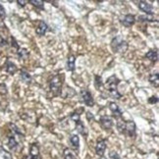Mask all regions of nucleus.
I'll use <instances>...</instances> for the list:
<instances>
[{
  "label": "nucleus",
  "mask_w": 159,
  "mask_h": 159,
  "mask_svg": "<svg viewBox=\"0 0 159 159\" xmlns=\"http://www.w3.org/2000/svg\"><path fill=\"white\" fill-rule=\"evenodd\" d=\"M120 22H121V24H123V25L127 28L132 27L134 24L136 23V16L133 15V14H127Z\"/></svg>",
  "instance_id": "obj_12"
},
{
  "label": "nucleus",
  "mask_w": 159,
  "mask_h": 159,
  "mask_svg": "<svg viewBox=\"0 0 159 159\" xmlns=\"http://www.w3.org/2000/svg\"><path fill=\"white\" fill-rule=\"evenodd\" d=\"M9 126H10L11 134H9L8 137V148L12 151H18L19 149H22V144H20V140L17 139V137L23 138L24 134L15 124L11 123L9 124Z\"/></svg>",
  "instance_id": "obj_1"
},
{
  "label": "nucleus",
  "mask_w": 159,
  "mask_h": 159,
  "mask_svg": "<svg viewBox=\"0 0 159 159\" xmlns=\"http://www.w3.org/2000/svg\"><path fill=\"white\" fill-rule=\"evenodd\" d=\"M111 48L115 53H124L128 49V42L119 35L115 36L111 40Z\"/></svg>",
  "instance_id": "obj_3"
},
{
  "label": "nucleus",
  "mask_w": 159,
  "mask_h": 159,
  "mask_svg": "<svg viewBox=\"0 0 159 159\" xmlns=\"http://www.w3.org/2000/svg\"><path fill=\"white\" fill-rule=\"evenodd\" d=\"M80 97H81V101L84 103L87 106L93 107L94 105V99L93 97V94L89 93V89H82L81 91H80Z\"/></svg>",
  "instance_id": "obj_5"
},
{
  "label": "nucleus",
  "mask_w": 159,
  "mask_h": 159,
  "mask_svg": "<svg viewBox=\"0 0 159 159\" xmlns=\"http://www.w3.org/2000/svg\"><path fill=\"white\" fill-rule=\"evenodd\" d=\"M6 17V12L3 6L0 4V20H4Z\"/></svg>",
  "instance_id": "obj_29"
},
{
  "label": "nucleus",
  "mask_w": 159,
  "mask_h": 159,
  "mask_svg": "<svg viewBox=\"0 0 159 159\" xmlns=\"http://www.w3.org/2000/svg\"><path fill=\"white\" fill-rule=\"evenodd\" d=\"M107 146V140L105 139H99L95 145V153L98 156H103Z\"/></svg>",
  "instance_id": "obj_7"
},
{
  "label": "nucleus",
  "mask_w": 159,
  "mask_h": 159,
  "mask_svg": "<svg viewBox=\"0 0 159 159\" xmlns=\"http://www.w3.org/2000/svg\"><path fill=\"white\" fill-rule=\"evenodd\" d=\"M17 53H18V56L20 57V59H26L29 57V51L26 48H20V49L17 51Z\"/></svg>",
  "instance_id": "obj_25"
},
{
  "label": "nucleus",
  "mask_w": 159,
  "mask_h": 159,
  "mask_svg": "<svg viewBox=\"0 0 159 159\" xmlns=\"http://www.w3.org/2000/svg\"><path fill=\"white\" fill-rule=\"evenodd\" d=\"M116 126H117V130L119 133L124 134V130H125V121L123 120V118L118 119L117 123H116Z\"/></svg>",
  "instance_id": "obj_23"
},
{
  "label": "nucleus",
  "mask_w": 159,
  "mask_h": 159,
  "mask_svg": "<svg viewBox=\"0 0 159 159\" xmlns=\"http://www.w3.org/2000/svg\"><path fill=\"white\" fill-rule=\"evenodd\" d=\"M69 139H70V143L73 146V148L78 151L80 148V138H79V136L76 134H73L70 136Z\"/></svg>",
  "instance_id": "obj_17"
},
{
  "label": "nucleus",
  "mask_w": 159,
  "mask_h": 159,
  "mask_svg": "<svg viewBox=\"0 0 159 159\" xmlns=\"http://www.w3.org/2000/svg\"><path fill=\"white\" fill-rule=\"evenodd\" d=\"M98 159H106V158H105L104 156H100V157H99Z\"/></svg>",
  "instance_id": "obj_34"
},
{
  "label": "nucleus",
  "mask_w": 159,
  "mask_h": 159,
  "mask_svg": "<svg viewBox=\"0 0 159 159\" xmlns=\"http://www.w3.org/2000/svg\"><path fill=\"white\" fill-rule=\"evenodd\" d=\"M63 75H56L52 78L50 81L49 87L50 90L53 93L54 96H57L61 93V89H62V84H63Z\"/></svg>",
  "instance_id": "obj_4"
},
{
  "label": "nucleus",
  "mask_w": 159,
  "mask_h": 159,
  "mask_svg": "<svg viewBox=\"0 0 159 159\" xmlns=\"http://www.w3.org/2000/svg\"><path fill=\"white\" fill-rule=\"evenodd\" d=\"M20 77H21V80L25 84H30V82H32V76L25 70H21Z\"/></svg>",
  "instance_id": "obj_19"
},
{
  "label": "nucleus",
  "mask_w": 159,
  "mask_h": 159,
  "mask_svg": "<svg viewBox=\"0 0 159 159\" xmlns=\"http://www.w3.org/2000/svg\"><path fill=\"white\" fill-rule=\"evenodd\" d=\"M17 3L19 6H21V7H25L27 3H29V1H27V0H17Z\"/></svg>",
  "instance_id": "obj_31"
},
{
  "label": "nucleus",
  "mask_w": 159,
  "mask_h": 159,
  "mask_svg": "<svg viewBox=\"0 0 159 159\" xmlns=\"http://www.w3.org/2000/svg\"><path fill=\"white\" fill-rule=\"evenodd\" d=\"M39 148L36 143H32L30 148V154L25 156L24 159H39Z\"/></svg>",
  "instance_id": "obj_10"
},
{
  "label": "nucleus",
  "mask_w": 159,
  "mask_h": 159,
  "mask_svg": "<svg viewBox=\"0 0 159 159\" xmlns=\"http://www.w3.org/2000/svg\"><path fill=\"white\" fill-rule=\"evenodd\" d=\"M120 80L116 75H112L111 77H109L107 79V81L105 83V88L108 93V95L110 97L115 99H120L122 97V94L119 93L118 91V85L120 84Z\"/></svg>",
  "instance_id": "obj_2"
},
{
  "label": "nucleus",
  "mask_w": 159,
  "mask_h": 159,
  "mask_svg": "<svg viewBox=\"0 0 159 159\" xmlns=\"http://www.w3.org/2000/svg\"><path fill=\"white\" fill-rule=\"evenodd\" d=\"M75 124H76V129H77L78 133L81 134L82 136H84V138H87L88 134H89V132H88L87 128H85V126L84 125L83 122L81 120H79V121L75 122Z\"/></svg>",
  "instance_id": "obj_16"
},
{
  "label": "nucleus",
  "mask_w": 159,
  "mask_h": 159,
  "mask_svg": "<svg viewBox=\"0 0 159 159\" xmlns=\"http://www.w3.org/2000/svg\"><path fill=\"white\" fill-rule=\"evenodd\" d=\"M136 132H137V127L136 123L131 120L125 122V130H124V134H127L130 138H134L136 137Z\"/></svg>",
  "instance_id": "obj_6"
},
{
  "label": "nucleus",
  "mask_w": 159,
  "mask_h": 159,
  "mask_svg": "<svg viewBox=\"0 0 159 159\" xmlns=\"http://www.w3.org/2000/svg\"><path fill=\"white\" fill-rule=\"evenodd\" d=\"M139 21H140V22H154L156 20L149 16H139Z\"/></svg>",
  "instance_id": "obj_27"
},
{
  "label": "nucleus",
  "mask_w": 159,
  "mask_h": 159,
  "mask_svg": "<svg viewBox=\"0 0 159 159\" xmlns=\"http://www.w3.org/2000/svg\"><path fill=\"white\" fill-rule=\"evenodd\" d=\"M0 159H13V157L9 151L5 150L3 148H0Z\"/></svg>",
  "instance_id": "obj_22"
},
{
  "label": "nucleus",
  "mask_w": 159,
  "mask_h": 159,
  "mask_svg": "<svg viewBox=\"0 0 159 159\" xmlns=\"http://www.w3.org/2000/svg\"><path fill=\"white\" fill-rule=\"evenodd\" d=\"M4 69H5V71L8 73V74H10V75H15L16 73H17V71H18V68H17V66L12 62V61H10L9 59H7L6 60V62H5V64H4Z\"/></svg>",
  "instance_id": "obj_14"
},
{
  "label": "nucleus",
  "mask_w": 159,
  "mask_h": 159,
  "mask_svg": "<svg viewBox=\"0 0 159 159\" xmlns=\"http://www.w3.org/2000/svg\"><path fill=\"white\" fill-rule=\"evenodd\" d=\"M145 57L148 60H150L151 62H156L158 60V53L156 50H149L148 53L145 54Z\"/></svg>",
  "instance_id": "obj_20"
},
{
  "label": "nucleus",
  "mask_w": 159,
  "mask_h": 159,
  "mask_svg": "<svg viewBox=\"0 0 159 159\" xmlns=\"http://www.w3.org/2000/svg\"><path fill=\"white\" fill-rule=\"evenodd\" d=\"M148 82L153 85L155 88H158L159 85V75L158 73H153V74H151L148 78Z\"/></svg>",
  "instance_id": "obj_18"
},
{
  "label": "nucleus",
  "mask_w": 159,
  "mask_h": 159,
  "mask_svg": "<svg viewBox=\"0 0 159 159\" xmlns=\"http://www.w3.org/2000/svg\"><path fill=\"white\" fill-rule=\"evenodd\" d=\"M33 6L39 10H44V2L42 0H30L29 1Z\"/></svg>",
  "instance_id": "obj_21"
},
{
  "label": "nucleus",
  "mask_w": 159,
  "mask_h": 159,
  "mask_svg": "<svg viewBox=\"0 0 159 159\" xmlns=\"http://www.w3.org/2000/svg\"><path fill=\"white\" fill-rule=\"evenodd\" d=\"M48 30H49V27H48L47 24L45 22H43V21H39V26L36 27V29H35V33L39 36H42V35H44L46 34V32Z\"/></svg>",
  "instance_id": "obj_13"
},
{
  "label": "nucleus",
  "mask_w": 159,
  "mask_h": 159,
  "mask_svg": "<svg viewBox=\"0 0 159 159\" xmlns=\"http://www.w3.org/2000/svg\"><path fill=\"white\" fill-rule=\"evenodd\" d=\"M99 124L103 130H110L113 127V121L108 116H101L99 119Z\"/></svg>",
  "instance_id": "obj_11"
},
{
  "label": "nucleus",
  "mask_w": 159,
  "mask_h": 159,
  "mask_svg": "<svg viewBox=\"0 0 159 159\" xmlns=\"http://www.w3.org/2000/svg\"><path fill=\"white\" fill-rule=\"evenodd\" d=\"M87 118H88V120H89V121H91V120L93 119V115L91 114V112H90V111H88V112H87Z\"/></svg>",
  "instance_id": "obj_32"
},
{
  "label": "nucleus",
  "mask_w": 159,
  "mask_h": 159,
  "mask_svg": "<svg viewBox=\"0 0 159 159\" xmlns=\"http://www.w3.org/2000/svg\"><path fill=\"white\" fill-rule=\"evenodd\" d=\"M109 157L111 159H122V157L118 154V152H116V151L109 152Z\"/></svg>",
  "instance_id": "obj_28"
},
{
  "label": "nucleus",
  "mask_w": 159,
  "mask_h": 159,
  "mask_svg": "<svg viewBox=\"0 0 159 159\" xmlns=\"http://www.w3.org/2000/svg\"><path fill=\"white\" fill-rule=\"evenodd\" d=\"M63 155H64V159H78L76 157V155L73 153V152L69 148H65L64 149Z\"/></svg>",
  "instance_id": "obj_24"
},
{
  "label": "nucleus",
  "mask_w": 159,
  "mask_h": 159,
  "mask_svg": "<svg viewBox=\"0 0 159 159\" xmlns=\"http://www.w3.org/2000/svg\"><path fill=\"white\" fill-rule=\"evenodd\" d=\"M139 8L142 10L144 13H146L148 15H153L154 14V8L150 3L146 2V1H139L138 3Z\"/></svg>",
  "instance_id": "obj_8"
},
{
  "label": "nucleus",
  "mask_w": 159,
  "mask_h": 159,
  "mask_svg": "<svg viewBox=\"0 0 159 159\" xmlns=\"http://www.w3.org/2000/svg\"><path fill=\"white\" fill-rule=\"evenodd\" d=\"M94 85H95V88L97 89H100L102 88V85H103V83H102V79L100 76L98 75H95L94 76Z\"/></svg>",
  "instance_id": "obj_26"
},
{
  "label": "nucleus",
  "mask_w": 159,
  "mask_h": 159,
  "mask_svg": "<svg viewBox=\"0 0 159 159\" xmlns=\"http://www.w3.org/2000/svg\"><path fill=\"white\" fill-rule=\"evenodd\" d=\"M0 93L2 94L7 93V88H6L5 84H0Z\"/></svg>",
  "instance_id": "obj_30"
},
{
  "label": "nucleus",
  "mask_w": 159,
  "mask_h": 159,
  "mask_svg": "<svg viewBox=\"0 0 159 159\" xmlns=\"http://www.w3.org/2000/svg\"><path fill=\"white\" fill-rule=\"evenodd\" d=\"M109 109H110V111L112 112V115H113V117L116 118V119H121L122 117H123V113H122V111L120 110L119 106L117 105V103H115V102H109V105H108Z\"/></svg>",
  "instance_id": "obj_9"
},
{
  "label": "nucleus",
  "mask_w": 159,
  "mask_h": 159,
  "mask_svg": "<svg viewBox=\"0 0 159 159\" xmlns=\"http://www.w3.org/2000/svg\"><path fill=\"white\" fill-rule=\"evenodd\" d=\"M76 69V57L73 54L69 55L68 59H67L66 64V70L69 72H74Z\"/></svg>",
  "instance_id": "obj_15"
},
{
  "label": "nucleus",
  "mask_w": 159,
  "mask_h": 159,
  "mask_svg": "<svg viewBox=\"0 0 159 159\" xmlns=\"http://www.w3.org/2000/svg\"><path fill=\"white\" fill-rule=\"evenodd\" d=\"M157 101H158V98H157L156 96H152L151 98L148 99V102L149 103H154V102H157Z\"/></svg>",
  "instance_id": "obj_33"
}]
</instances>
